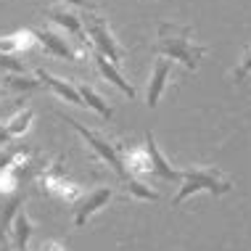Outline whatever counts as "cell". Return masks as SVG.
Masks as SVG:
<instances>
[{
  "mask_svg": "<svg viewBox=\"0 0 251 251\" xmlns=\"http://www.w3.org/2000/svg\"><path fill=\"white\" fill-rule=\"evenodd\" d=\"M156 53L164 56L169 61H180L185 69L196 72L201 64V58L206 56V48L203 45H196L193 43V32L191 26H177V24H169V22H161L159 24V35H156Z\"/></svg>",
  "mask_w": 251,
  "mask_h": 251,
  "instance_id": "6da1fadb",
  "label": "cell"
},
{
  "mask_svg": "<svg viewBox=\"0 0 251 251\" xmlns=\"http://www.w3.org/2000/svg\"><path fill=\"white\" fill-rule=\"evenodd\" d=\"M180 182L182 185H180L177 196L172 199V206H180L182 201L191 199V196H196V193L222 196V193L233 191V180H230L222 169H214V167H191V169H185Z\"/></svg>",
  "mask_w": 251,
  "mask_h": 251,
  "instance_id": "7a4b0ae2",
  "label": "cell"
},
{
  "mask_svg": "<svg viewBox=\"0 0 251 251\" xmlns=\"http://www.w3.org/2000/svg\"><path fill=\"white\" fill-rule=\"evenodd\" d=\"M79 22H82L85 35L90 37L93 50L103 53L111 64H119V61L127 58V48H125V45H119V40L111 35L106 16H100V13H96V11H82V13H79Z\"/></svg>",
  "mask_w": 251,
  "mask_h": 251,
  "instance_id": "3957f363",
  "label": "cell"
},
{
  "mask_svg": "<svg viewBox=\"0 0 251 251\" xmlns=\"http://www.w3.org/2000/svg\"><path fill=\"white\" fill-rule=\"evenodd\" d=\"M58 117L66 122V125L72 127L74 132H79L85 138V143L90 146V151L96 153V159H100V161H106L108 167L114 169V172L119 175L122 180H127V172H125V164H122V151H119V146L117 143H111V140H106L100 132H96V130H87L85 125H79L77 119H72V117H66L64 111H58Z\"/></svg>",
  "mask_w": 251,
  "mask_h": 251,
  "instance_id": "277c9868",
  "label": "cell"
},
{
  "mask_svg": "<svg viewBox=\"0 0 251 251\" xmlns=\"http://www.w3.org/2000/svg\"><path fill=\"white\" fill-rule=\"evenodd\" d=\"M37 185L43 188L50 199L64 201V203H69V206L74 201L82 199V191H79L74 182L66 180V172H64V164H61V161H50V164H45L43 169H40Z\"/></svg>",
  "mask_w": 251,
  "mask_h": 251,
  "instance_id": "5b68a950",
  "label": "cell"
},
{
  "mask_svg": "<svg viewBox=\"0 0 251 251\" xmlns=\"http://www.w3.org/2000/svg\"><path fill=\"white\" fill-rule=\"evenodd\" d=\"M45 16H48L53 24H58L61 29H66L74 40H77V43H79V53H82V56H85L87 50H93L90 40H85L87 35H85V29H82V22H79V13H74L69 8H61V5H53V8L45 11Z\"/></svg>",
  "mask_w": 251,
  "mask_h": 251,
  "instance_id": "8992f818",
  "label": "cell"
},
{
  "mask_svg": "<svg viewBox=\"0 0 251 251\" xmlns=\"http://www.w3.org/2000/svg\"><path fill=\"white\" fill-rule=\"evenodd\" d=\"M111 196H114L111 188H96V191H90L87 196H82L79 201H74L72 203V209H74V227H82L93 214L100 212V209L111 201Z\"/></svg>",
  "mask_w": 251,
  "mask_h": 251,
  "instance_id": "52a82bcc",
  "label": "cell"
},
{
  "mask_svg": "<svg viewBox=\"0 0 251 251\" xmlns=\"http://www.w3.org/2000/svg\"><path fill=\"white\" fill-rule=\"evenodd\" d=\"M32 35L40 45H43L45 50L50 53V56H58V58H69V61H79V53L72 48L69 43H66L64 35H58V32L48 29V26H43V29H32Z\"/></svg>",
  "mask_w": 251,
  "mask_h": 251,
  "instance_id": "ba28073f",
  "label": "cell"
},
{
  "mask_svg": "<svg viewBox=\"0 0 251 251\" xmlns=\"http://www.w3.org/2000/svg\"><path fill=\"white\" fill-rule=\"evenodd\" d=\"M146 151H148V159H151V175H153V177H161V180H180L182 177L180 169H175L164 159V153L159 151L153 132H146Z\"/></svg>",
  "mask_w": 251,
  "mask_h": 251,
  "instance_id": "9c48e42d",
  "label": "cell"
},
{
  "mask_svg": "<svg viewBox=\"0 0 251 251\" xmlns=\"http://www.w3.org/2000/svg\"><path fill=\"white\" fill-rule=\"evenodd\" d=\"M169 74H172V61L169 58H156V64H153V72H151V79H148V108H156V103H159V98H161V93H164V87H167V79H169Z\"/></svg>",
  "mask_w": 251,
  "mask_h": 251,
  "instance_id": "30bf717a",
  "label": "cell"
},
{
  "mask_svg": "<svg viewBox=\"0 0 251 251\" xmlns=\"http://www.w3.org/2000/svg\"><path fill=\"white\" fill-rule=\"evenodd\" d=\"M90 53H93V61H96L98 72L106 77V82H111L114 87H117V90L125 93L127 98H135V87H132V85H130V82H127V79L119 74L117 64H111V61H108V58L103 56V53H98V50H90Z\"/></svg>",
  "mask_w": 251,
  "mask_h": 251,
  "instance_id": "8fae6325",
  "label": "cell"
},
{
  "mask_svg": "<svg viewBox=\"0 0 251 251\" xmlns=\"http://www.w3.org/2000/svg\"><path fill=\"white\" fill-rule=\"evenodd\" d=\"M35 77L40 79V85L50 87L56 96H61L64 100H72V103H77V106L85 108L82 98H79V93H77V87H74L72 82H66V79H61V77H56V74H50V72H45V69H37Z\"/></svg>",
  "mask_w": 251,
  "mask_h": 251,
  "instance_id": "7c38bea8",
  "label": "cell"
},
{
  "mask_svg": "<svg viewBox=\"0 0 251 251\" xmlns=\"http://www.w3.org/2000/svg\"><path fill=\"white\" fill-rule=\"evenodd\" d=\"M22 203H24V193L16 191L11 196H3V203H0V241H8L11 235V225H13V217L22 212Z\"/></svg>",
  "mask_w": 251,
  "mask_h": 251,
  "instance_id": "4fadbf2b",
  "label": "cell"
},
{
  "mask_svg": "<svg viewBox=\"0 0 251 251\" xmlns=\"http://www.w3.org/2000/svg\"><path fill=\"white\" fill-rule=\"evenodd\" d=\"M32 220H29V214L24 212H19L16 217H13V225H11V235H8V241H11V249H16V251H26V243H29L32 238Z\"/></svg>",
  "mask_w": 251,
  "mask_h": 251,
  "instance_id": "5bb4252c",
  "label": "cell"
},
{
  "mask_svg": "<svg viewBox=\"0 0 251 251\" xmlns=\"http://www.w3.org/2000/svg\"><path fill=\"white\" fill-rule=\"evenodd\" d=\"M122 164H125L127 177H138V175H151V159H148L146 146L143 148H130L122 156Z\"/></svg>",
  "mask_w": 251,
  "mask_h": 251,
  "instance_id": "9a60e30c",
  "label": "cell"
},
{
  "mask_svg": "<svg viewBox=\"0 0 251 251\" xmlns=\"http://www.w3.org/2000/svg\"><path fill=\"white\" fill-rule=\"evenodd\" d=\"M77 87V93H79V98H82V103H85V108H93V111H98L103 119H111L114 117V108L106 103L103 98L98 96L96 90H93L90 85H85V82H79V85H74Z\"/></svg>",
  "mask_w": 251,
  "mask_h": 251,
  "instance_id": "2e32d148",
  "label": "cell"
},
{
  "mask_svg": "<svg viewBox=\"0 0 251 251\" xmlns=\"http://www.w3.org/2000/svg\"><path fill=\"white\" fill-rule=\"evenodd\" d=\"M35 43H37V40H35L32 32H16V35L0 37V53H5V56H16V53L32 48Z\"/></svg>",
  "mask_w": 251,
  "mask_h": 251,
  "instance_id": "e0dca14e",
  "label": "cell"
},
{
  "mask_svg": "<svg viewBox=\"0 0 251 251\" xmlns=\"http://www.w3.org/2000/svg\"><path fill=\"white\" fill-rule=\"evenodd\" d=\"M32 117H35V111L32 108H24V111H19L16 117H11L5 125H8V132H11V138L16 140V138H22V135L29 130V122H32Z\"/></svg>",
  "mask_w": 251,
  "mask_h": 251,
  "instance_id": "ac0fdd59",
  "label": "cell"
},
{
  "mask_svg": "<svg viewBox=\"0 0 251 251\" xmlns=\"http://www.w3.org/2000/svg\"><path fill=\"white\" fill-rule=\"evenodd\" d=\"M127 193L132 196V199H140V201H159L161 196L153 191V188H148L146 182H140L138 177H127Z\"/></svg>",
  "mask_w": 251,
  "mask_h": 251,
  "instance_id": "d6986e66",
  "label": "cell"
},
{
  "mask_svg": "<svg viewBox=\"0 0 251 251\" xmlns=\"http://www.w3.org/2000/svg\"><path fill=\"white\" fill-rule=\"evenodd\" d=\"M3 87H11V90H35L40 85V79H29L26 74H3Z\"/></svg>",
  "mask_w": 251,
  "mask_h": 251,
  "instance_id": "ffe728a7",
  "label": "cell"
},
{
  "mask_svg": "<svg viewBox=\"0 0 251 251\" xmlns=\"http://www.w3.org/2000/svg\"><path fill=\"white\" fill-rule=\"evenodd\" d=\"M22 153H26V148L19 146V143H13V140H11V143H5V146H0V172L8 169Z\"/></svg>",
  "mask_w": 251,
  "mask_h": 251,
  "instance_id": "44dd1931",
  "label": "cell"
},
{
  "mask_svg": "<svg viewBox=\"0 0 251 251\" xmlns=\"http://www.w3.org/2000/svg\"><path fill=\"white\" fill-rule=\"evenodd\" d=\"M0 72L3 74H24V64L16 56H5V53H0Z\"/></svg>",
  "mask_w": 251,
  "mask_h": 251,
  "instance_id": "7402d4cb",
  "label": "cell"
},
{
  "mask_svg": "<svg viewBox=\"0 0 251 251\" xmlns=\"http://www.w3.org/2000/svg\"><path fill=\"white\" fill-rule=\"evenodd\" d=\"M251 74V45L246 48V53H243V58H241V64H238V69H235V82H243V79H246Z\"/></svg>",
  "mask_w": 251,
  "mask_h": 251,
  "instance_id": "603a6c76",
  "label": "cell"
},
{
  "mask_svg": "<svg viewBox=\"0 0 251 251\" xmlns=\"http://www.w3.org/2000/svg\"><path fill=\"white\" fill-rule=\"evenodd\" d=\"M66 3L77 5V8H82V11H96V5H93L90 0H66Z\"/></svg>",
  "mask_w": 251,
  "mask_h": 251,
  "instance_id": "cb8c5ba5",
  "label": "cell"
},
{
  "mask_svg": "<svg viewBox=\"0 0 251 251\" xmlns=\"http://www.w3.org/2000/svg\"><path fill=\"white\" fill-rule=\"evenodd\" d=\"M11 132H8V125H5V122H3V125H0V146H5V143H11Z\"/></svg>",
  "mask_w": 251,
  "mask_h": 251,
  "instance_id": "d4e9b609",
  "label": "cell"
},
{
  "mask_svg": "<svg viewBox=\"0 0 251 251\" xmlns=\"http://www.w3.org/2000/svg\"><path fill=\"white\" fill-rule=\"evenodd\" d=\"M40 249H43V251H64V246L56 243V241H43V243H40Z\"/></svg>",
  "mask_w": 251,
  "mask_h": 251,
  "instance_id": "484cf974",
  "label": "cell"
},
{
  "mask_svg": "<svg viewBox=\"0 0 251 251\" xmlns=\"http://www.w3.org/2000/svg\"><path fill=\"white\" fill-rule=\"evenodd\" d=\"M3 90H5V87H3V85H0V98H3Z\"/></svg>",
  "mask_w": 251,
  "mask_h": 251,
  "instance_id": "4316f807",
  "label": "cell"
},
{
  "mask_svg": "<svg viewBox=\"0 0 251 251\" xmlns=\"http://www.w3.org/2000/svg\"><path fill=\"white\" fill-rule=\"evenodd\" d=\"M5 251H16V249H11V246H8V249H5Z\"/></svg>",
  "mask_w": 251,
  "mask_h": 251,
  "instance_id": "83f0119b",
  "label": "cell"
}]
</instances>
